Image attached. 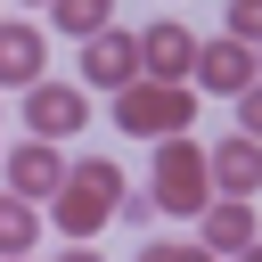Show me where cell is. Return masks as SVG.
<instances>
[{
	"mask_svg": "<svg viewBox=\"0 0 262 262\" xmlns=\"http://www.w3.org/2000/svg\"><path fill=\"white\" fill-rule=\"evenodd\" d=\"M229 262H262V237H254V246H246V254H229Z\"/></svg>",
	"mask_w": 262,
	"mask_h": 262,
	"instance_id": "cell-19",
	"label": "cell"
},
{
	"mask_svg": "<svg viewBox=\"0 0 262 262\" xmlns=\"http://www.w3.org/2000/svg\"><path fill=\"white\" fill-rule=\"evenodd\" d=\"M8 262H33V254H8Z\"/></svg>",
	"mask_w": 262,
	"mask_h": 262,
	"instance_id": "cell-20",
	"label": "cell"
},
{
	"mask_svg": "<svg viewBox=\"0 0 262 262\" xmlns=\"http://www.w3.org/2000/svg\"><path fill=\"white\" fill-rule=\"evenodd\" d=\"M66 172H74V164L57 156V139H33V131L0 156V180H8V196H25V205H49V196L66 188Z\"/></svg>",
	"mask_w": 262,
	"mask_h": 262,
	"instance_id": "cell-4",
	"label": "cell"
},
{
	"mask_svg": "<svg viewBox=\"0 0 262 262\" xmlns=\"http://www.w3.org/2000/svg\"><path fill=\"white\" fill-rule=\"evenodd\" d=\"M156 213H164V205H156V188H139V196H131V188H123V213H115V221H131V229H147V221H156Z\"/></svg>",
	"mask_w": 262,
	"mask_h": 262,
	"instance_id": "cell-16",
	"label": "cell"
},
{
	"mask_svg": "<svg viewBox=\"0 0 262 262\" xmlns=\"http://www.w3.org/2000/svg\"><path fill=\"white\" fill-rule=\"evenodd\" d=\"M246 82H262V49H254V41H237V33H213V41H196V90H213V98H237Z\"/></svg>",
	"mask_w": 262,
	"mask_h": 262,
	"instance_id": "cell-5",
	"label": "cell"
},
{
	"mask_svg": "<svg viewBox=\"0 0 262 262\" xmlns=\"http://www.w3.org/2000/svg\"><path fill=\"white\" fill-rule=\"evenodd\" d=\"M115 131H131V139H172V131H196V90L188 82H131V90H115Z\"/></svg>",
	"mask_w": 262,
	"mask_h": 262,
	"instance_id": "cell-3",
	"label": "cell"
},
{
	"mask_svg": "<svg viewBox=\"0 0 262 262\" xmlns=\"http://www.w3.org/2000/svg\"><path fill=\"white\" fill-rule=\"evenodd\" d=\"M49 25H57L66 41H98V33L115 25V0H49Z\"/></svg>",
	"mask_w": 262,
	"mask_h": 262,
	"instance_id": "cell-12",
	"label": "cell"
},
{
	"mask_svg": "<svg viewBox=\"0 0 262 262\" xmlns=\"http://www.w3.org/2000/svg\"><path fill=\"white\" fill-rule=\"evenodd\" d=\"M147 188H156V205L172 213V221H196L221 188H213V156L188 139V131H172V139H156V164H147Z\"/></svg>",
	"mask_w": 262,
	"mask_h": 262,
	"instance_id": "cell-2",
	"label": "cell"
},
{
	"mask_svg": "<svg viewBox=\"0 0 262 262\" xmlns=\"http://www.w3.org/2000/svg\"><path fill=\"white\" fill-rule=\"evenodd\" d=\"M115 213H123V164H115V156H82V164L66 172V188L49 196L57 237H98Z\"/></svg>",
	"mask_w": 262,
	"mask_h": 262,
	"instance_id": "cell-1",
	"label": "cell"
},
{
	"mask_svg": "<svg viewBox=\"0 0 262 262\" xmlns=\"http://www.w3.org/2000/svg\"><path fill=\"white\" fill-rule=\"evenodd\" d=\"M205 156H213V188H221V196H262V139H254V131H229V139H213Z\"/></svg>",
	"mask_w": 262,
	"mask_h": 262,
	"instance_id": "cell-10",
	"label": "cell"
},
{
	"mask_svg": "<svg viewBox=\"0 0 262 262\" xmlns=\"http://www.w3.org/2000/svg\"><path fill=\"white\" fill-rule=\"evenodd\" d=\"M147 66H139V33L106 25L98 41H82V90H131Z\"/></svg>",
	"mask_w": 262,
	"mask_h": 262,
	"instance_id": "cell-6",
	"label": "cell"
},
{
	"mask_svg": "<svg viewBox=\"0 0 262 262\" xmlns=\"http://www.w3.org/2000/svg\"><path fill=\"white\" fill-rule=\"evenodd\" d=\"M139 262H221V254H213V246H196V237H188V246H172V237H156V246H147Z\"/></svg>",
	"mask_w": 262,
	"mask_h": 262,
	"instance_id": "cell-15",
	"label": "cell"
},
{
	"mask_svg": "<svg viewBox=\"0 0 262 262\" xmlns=\"http://www.w3.org/2000/svg\"><path fill=\"white\" fill-rule=\"evenodd\" d=\"M237 131H254V139H262V82H246V90H237Z\"/></svg>",
	"mask_w": 262,
	"mask_h": 262,
	"instance_id": "cell-17",
	"label": "cell"
},
{
	"mask_svg": "<svg viewBox=\"0 0 262 262\" xmlns=\"http://www.w3.org/2000/svg\"><path fill=\"white\" fill-rule=\"evenodd\" d=\"M33 237H41V205L0 196V262H8V254H33Z\"/></svg>",
	"mask_w": 262,
	"mask_h": 262,
	"instance_id": "cell-13",
	"label": "cell"
},
{
	"mask_svg": "<svg viewBox=\"0 0 262 262\" xmlns=\"http://www.w3.org/2000/svg\"><path fill=\"white\" fill-rule=\"evenodd\" d=\"M196 246H213L221 262L246 254V246H254V196H213V205L196 213Z\"/></svg>",
	"mask_w": 262,
	"mask_h": 262,
	"instance_id": "cell-11",
	"label": "cell"
},
{
	"mask_svg": "<svg viewBox=\"0 0 262 262\" xmlns=\"http://www.w3.org/2000/svg\"><path fill=\"white\" fill-rule=\"evenodd\" d=\"M57 262H106V254H98L90 237H66V254H57Z\"/></svg>",
	"mask_w": 262,
	"mask_h": 262,
	"instance_id": "cell-18",
	"label": "cell"
},
{
	"mask_svg": "<svg viewBox=\"0 0 262 262\" xmlns=\"http://www.w3.org/2000/svg\"><path fill=\"white\" fill-rule=\"evenodd\" d=\"M221 33H237V41H254V49H262V0H229Z\"/></svg>",
	"mask_w": 262,
	"mask_h": 262,
	"instance_id": "cell-14",
	"label": "cell"
},
{
	"mask_svg": "<svg viewBox=\"0 0 262 262\" xmlns=\"http://www.w3.org/2000/svg\"><path fill=\"white\" fill-rule=\"evenodd\" d=\"M139 66H147V82H196V33L180 16H156L139 33Z\"/></svg>",
	"mask_w": 262,
	"mask_h": 262,
	"instance_id": "cell-8",
	"label": "cell"
},
{
	"mask_svg": "<svg viewBox=\"0 0 262 262\" xmlns=\"http://www.w3.org/2000/svg\"><path fill=\"white\" fill-rule=\"evenodd\" d=\"M41 57H49V33L41 25H25V16H0V90H33V82H49L41 74Z\"/></svg>",
	"mask_w": 262,
	"mask_h": 262,
	"instance_id": "cell-9",
	"label": "cell"
},
{
	"mask_svg": "<svg viewBox=\"0 0 262 262\" xmlns=\"http://www.w3.org/2000/svg\"><path fill=\"white\" fill-rule=\"evenodd\" d=\"M82 123H90V90L82 82H33L25 90V131L33 139H66Z\"/></svg>",
	"mask_w": 262,
	"mask_h": 262,
	"instance_id": "cell-7",
	"label": "cell"
}]
</instances>
